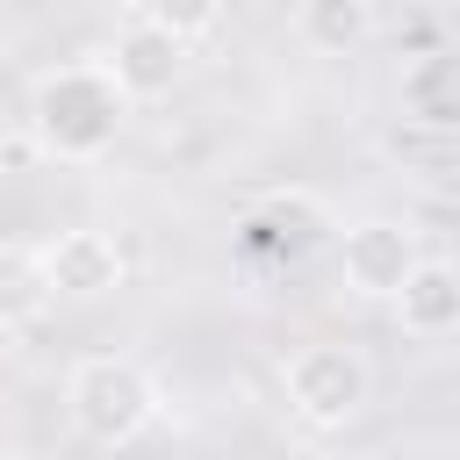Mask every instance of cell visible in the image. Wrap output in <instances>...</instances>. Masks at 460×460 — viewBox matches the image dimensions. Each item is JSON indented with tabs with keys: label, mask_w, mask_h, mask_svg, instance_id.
<instances>
[{
	"label": "cell",
	"mask_w": 460,
	"mask_h": 460,
	"mask_svg": "<svg viewBox=\"0 0 460 460\" xmlns=\"http://www.w3.org/2000/svg\"><path fill=\"white\" fill-rule=\"evenodd\" d=\"M122 122H129V93L115 86V72H108L101 58L50 65V72H36V86H29V137H36V151L58 158V165H93V158H108L115 137H122Z\"/></svg>",
	"instance_id": "1"
},
{
	"label": "cell",
	"mask_w": 460,
	"mask_h": 460,
	"mask_svg": "<svg viewBox=\"0 0 460 460\" xmlns=\"http://www.w3.org/2000/svg\"><path fill=\"white\" fill-rule=\"evenodd\" d=\"M65 417H72V431L93 438V446H129V438H144L151 417H158V381H151L129 352H86V359H72V374H65Z\"/></svg>",
	"instance_id": "2"
},
{
	"label": "cell",
	"mask_w": 460,
	"mask_h": 460,
	"mask_svg": "<svg viewBox=\"0 0 460 460\" xmlns=\"http://www.w3.org/2000/svg\"><path fill=\"white\" fill-rule=\"evenodd\" d=\"M108 72H115V86L129 93V108H144V101H165L180 79H187V43L172 36V29H158V22H122L115 29V43H108V58H101Z\"/></svg>",
	"instance_id": "7"
},
{
	"label": "cell",
	"mask_w": 460,
	"mask_h": 460,
	"mask_svg": "<svg viewBox=\"0 0 460 460\" xmlns=\"http://www.w3.org/2000/svg\"><path fill=\"white\" fill-rule=\"evenodd\" d=\"M295 36L316 58H352L374 36V0H295Z\"/></svg>",
	"instance_id": "10"
},
{
	"label": "cell",
	"mask_w": 460,
	"mask_h": 460,
	"mask_svg": "<svg viewBox=\"0 0 460 460\" xmlns=\"http://www.w3.org/2000/svg\"><path fill=\"white\" fill-rule=\"evenodd\" d=\"M395 108H402V122H417L431 137H460V43L417 50L395 79Z\"/></svg>",
	"instance_id": "8"
},
{
	"label": "cell",
	"mask_w": 460,
	"mask_h": 460,
	"mask_svg": "<svg viewBox=\"0 0 460 460\" xmlns=\"http://www.w3.org/2000/svg\"><path fill=\"white\" fill-rule=\"evenodd\" d=\"M137 14L158 22V29H172L180 43H201L223 22V0H137Z\"/></svg>",
	"instance_id": "12"
},
{
	"label": "cell",
	"mask_w": 460,
	"mask_h": 460,
	"mask_svg": "<svg viewBox=\"0 0 460 460\" xmlns=\"http://www.w3.org/2000/svg\"><path fill=\"white\" fill-rule=\"evenodd\" d=\"M388 309H395V323H402L410 338H453V331H460V266L417 259V273L402 280V295H395Z\"/></svg>",
	"instance_id": "9"
},
{
	"label": "cell",
	"mask_w": 460,
	"mask_h": 460,
	"mask_svg": "<svg viewBox=\"0 0 460 460\" xmlns=\"http://www.w3.org/2000/svg\"><path fill=\"white\" fill-rule=\"evenodd\" d=\"M58 288L43 273V252L36 244H0V323H36L50 316Z\"/></svg>",
	"instance_id": "11"
},
{
	"label": "cell",
	"mask_w": 460,
	"mask_h": 460,
	"mask_svg": "<svg viewBox=\"0 0 460 460\" xmlns=\"http://www.w3.org/2000/svg\"><path fill=\"white\" fill-rule=\"evenodd\" d=\"M280 388H288V410L309 424V431H345L367 395H374V367L359 345H338V338H316V345H295L288 367H280Z\"/></svg>",
	"instance_id": "3"
},
{
	"label": "cell",
	"mask_w": 460,
	"mask_h": 460,
	"mask_svg": "<svg viewBox=\"0 0 460 460\" xmlns=\"http://www.w3.org/2000/svg\"><path fill=\"white\" fill-rule=\"evenodd\" d=\"M36 252H43V273H50L58 302H101V295H115V288L129 280V259H122V244H115L108 230H93V223L50 230Z\"/></svg>",
	"instance_id": "6"
},
{
	"label": "cell",
	"mask_w": 460,
	"mask_h": 460,
	"mask_svg": "<svg viewBox=\"0 0 460 460\" xmlns=\"http://www.w3.org/2000/svg\"><path fill=\"white\" fill-rule=\"evenodd\" d=\"M237 244L266 266H302L309 252L338 244V216L309 194V187H273L237 216Z\"/></svg>",
	"instance_id": "4"
},
{
	"label": "cell",
	"mask_w": 460,
	"mask_h": 460,
	"mask_svg": "<svg viewBox=\"0 0 460 460\" xmlns=\"http://www.w3.org/2000/svg\"><path fill=\"white\" fill-rule=\"evenodd\" d=\"M331 252H338V280H345L359 302H395V295H402V280H410V273H417V259H424L417 230H410V223H395V216L345 223Z\"/></svg>",
	"instance_id": "5"
}]
</instances>
